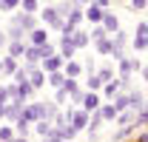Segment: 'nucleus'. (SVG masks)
<instances>
[{
  "label": "nucleus",
  "mask_w": 148,
  "mask_h": 142,
  "mask_svg": "<svg viewBox=\"0 0 148 142\" xmlns=\"http://www.w3.org/2000/svg\"><path fill=\"white\" fill-rule=\"evenodd\" d=\"M29 83H32V88H43V85H46V71L43 68H32L29 71Z\"/></svg>",
  "instance_id": "12"
},
{
  "label": "nucleus",
  "mask_w": 148,
  "mask_h": 142,
  "mask_svg": "<svg viewBox=\"0 0 148 142\" xmlns=\"http://www.w3.org/2000/svg\"><path fill=\"white\" fill-rule=\"evenodd\" d=\"M14 97H12V85H3L0 88V105H6V102H12Z\"/></svg>",
  "instance_id": "30"
},
{
  "label": "nucleus",
  "mask_w": 148,
  "mask_h": 142,
  "mask_svg": "<svg viewBox=\"0 0 148 142\" xmlns=\"http://www.w3.org/2000/svg\"><path fill=\"white\" fill-rule=\"evenodd\" d=\"M26 46L29 43H23V40H9V57H17V60H23V51H26Z\"/></svg>",
  "instance_id": "14"
},
{
  "label": "nucleus",
  "mask_w": 148,
  "mask_h": 142,
  "mask_svg": "<svg viewBox=\"0 0 148 142\" xmlns=\"http://www.w3.org/2000/svg\"><path fill=\"white\" fill-rule=\"evenodd\" d=\"M137 34H140V37H145V34H148V20L137 23Z\"/></svg>",
  "instance_id": "39"
},
{
  "label": "nucleus",
  "mask_w": 148,
  "mask_h": 142,
  "mask_svg": "<svg viewBox=\"0 0 148 142\" xmlns=\"http://www.w3.org/2000/svg\"><path fill=\"white\" fill-rule=\"evenodd\" d=\"M46 43H49V31H46V29L37 26L34 31H29V46H37V48H40V46H46Z\"/></svg>",
  "instance_id": "9"
},
{
  "label": "nucleus",
  "mask_w": 148,
  "mask_h": 142,
  "mask_svg": "<svg viewBox=\"0 0 148 142\" xmlns=\"http://www.w3.org/2000/svg\"><path fill=\"white\" fill-rule=\"evenodd\" d=\"M6 46H9V34L0 29V48H6Z\"/></svg>",
  "instance_id": "41"
},
{
  "label": "nucleus",
  "mask_w": 148,
  "mask_h": 142,
  "mask_svg": "<svg viewBox=\"0 0 148 142\" xmlns=\"http://www.w3.org/2000/svg\"><path fill=\"white\" fill-rule=\"evenodd\" d=\"M137 125H148V108H140L137 111Z\"/></svg>",
  "instance_id": "36"
},
{
  "label": "nucleus",
  "mask_w": 148,
  "mask_h": 142,
  "mask_svg": "<svg viewBox=\"0 0 148 142\" xmlns=\"http://www.w3.org/2000/svg\"><path fill=\"white\" fill-rule=\"evenodd\" d=\"M145 108H148V97H145Z\"/></svg>",
  "instance_id": "52"
},
{
  "label": "nucleus",
  "mask_w": 148,
  "mask_h": 142,
  "mask_svg": "<svg viewBox=\"0 0 148 142\" xmlns=\"http://www.w3.org/2000/svg\"><path fill=\"white\" fill-rule=\"evenodd\" d=\"M140 74H143V80H145V85H148V66H143V68H140Z\"/></svg>",
  "instance_id": "44"
},
{
  "label": "nucleus",
  "mask_w": 148,
  "mask_h": 142,
  "mask_svg": "<svg viewBox=\"0 0 148 142\" xmlns=\"http://www.w3.org/2000/svg\"><path fill=\"white\" fill-rule=\"evenodd\" d=\"M43 20H46L49 29H57V31H60V26H63V17L57 14L54 6H46V9H43Z\"/></svg>",
  "instance_id": "3"
},
{
  "label": "nucleus",
  "mask_w": 148,
  "mask_h": 142,
  "mask_svg": "<svg viewBox=\"0 0 148 142\" xmlns=\"http://www.w3.org/2000/svg\"><path fill=\"white\" fill-rule=\"evenodd\" d=\"M6 34H9V40H23V34H26V31H23V29H20L17 23H12V26H9V31H6Z\"/></svg>",
  "instance_id": "25"
},
{
  "label": "nucleus",
  "mask_w": 148,
  "mask_h": 142,
  "mask_svg": "<svg viewBox=\"0 0 148 142\" xmlns=\"http://www.w3.org/2000/svg\"><path fill=\"white\" fill-rule=\"evenodd\" d=\"M37 108H40V119H49V122L54 119L57 111H60V108H57V102H51V100H46V102H37Z\"/></svg>",
  "instance_id": "7"
},
{
  "label": "nucleus",
  "mask_w": 148,
  "mask_h": 142,
  "mask_svg": "<svg viewBox=\"0 0 148 142\" xmlns=\"http://www.w3.org/2000/svg\"><path fill=\"white\" fill-rule=\"evenodd\" d=\"M12 23H17L26 34L37 29V17H34V14H29V12H20V14H14V17H12Z\"/></svg>",
  "instance_id": "1"
},
{
  "label": "nucleus",
  "mask_w": 148,
  "mask_h": 142,
  "mask_svg": "<svg viewBox=\"0 0 148 142\" xmlns=\"http://www.w3.org/2000/svg\"><path fill=\"white\" fill-rule=\"evenodd\" d=\"M20 111H23V105H20L17 100L6 102V105H3V119H9V122H17V119H20Z\"/></svg>",
  "instance_id": "6"
},
{
  "label": "nucleus",
  "mask_w": 148,
  "mask_h": 142,
  "mask_svg": "<svg viewBox=\"0 0 148 142\" xmlns=\"http://www.w3.org/2000/svg\"><path fill=\"white\" fill-rule=\"evenodd\" d=\"M12 142H29V137H14Z\"/></svg>",
  "instance_id": "45"
},
{
  "label": "nucleus",
  "mask_w": 148,
  "mask_h": 142,
  "mask_svg": "<svg viewBox=\"0 0 148 142\" xmlns=\"http://www.w3.org/2000/svg\"><path fill=\"white\" fill-rule=\"evenodd\" d=\"M43 142H57V139H51V137H46V139H43Z\"/></svg>",
  "instance_id": "48"
},
{
  "label": "nucleus",
  "mask_w": 148,
  "mask_h": 142,
  "mask_svg": "<svg viewBox=\"0 0 148 142\" xmlns=\"http://www.w3.org/2000/svg\"><path fill=\"white\" fill-rule=\"evenodd\" d=\"M77 3H80V6H88V3H94V0H77Z\"/></svg>",
  "instance_id": "47"
},
{
  "label": "nucleus",
  "mask_w": 148,
  "mask_h": 142,
  "mask_svg": "<svg viewBox=\"0 0 148 142\" xmlns=\"http://www.w3.org/2000/svg\"><path fill=\"white\" fill-rule=\"evenodd\" d=\"M74 51L77 48H74V43H71V34H63V40H60V57L63 60H71Z\"/></svg>",
  "instance_id": "11"
},
{
  "label": "nucleus",
  "mask_w": 148,
  "mask_h": 142,
  "mask_svg": "<svg viewBox=\"0 0 148 142\" xmlns=\"http://www.w3.org/2000/svg\"><path fill=\"white\" fill-rule=\"evenodd\" d=\"M83 14H86V20H88V23H91V26H97V23H100V20H103V9H100V6H97V3H88V9H86V12H83Z\"/></svg>",
  "instance_id": "13"
},
{
  "label": "nucleus",
  "mask_w": 148,
  "mask_h": 142,
  "mask_svg": "<svg viewBox=\"0 0 148 142\" xmlns=\"http://www.w3.org/2000/svg\"><path fill=\"white\" fill-rule=\"evenodd\" d=\"M71 43H74V48H86L88 43H91V37H88V31H83V29H77L71 34Z\"/></svg>",
  "instance_id": "15"
},
{
  "label": "nucleus",
  "mask_w": 148,
  "mask_h": 142,
  "mask_svg": "<svg viewBox=\"0 0 148 142\" xmlns=\"http://www.w3.org/2000/svg\"><path fill=\"white\" fill-rule=\"evenodd\" d=\"M83 94H86V91H83V88H80V85H77V88H74V91H69V100H71L74 105H80V102H83Z\"/></svg>",
  "instance_id": "32"
},
{
  "label": "nucleus",
  "mask_w": 148,
  "mask_h": 142,
  "mask_svg": "<svg viewBox=\"0 0 148 142\" xmlns=\"http://www.w3.org/2000/svg\"><path fill=\"white\" fill-rule=\"evenodd\" d=\"M94 48H97V54H111L114 43H111V37H103V40H94Z\"/></svg>",
  "instance_id": "21"
},
{
  "label": "nucleus",
  "mask_w": 148,
  "mask_h": 142,
  "mask_svg": "<svg viewBox=\"0 0 148 142\" xmlns=\"http://www.w3.org/2000/svg\"><path fill=\"white\" fill-rule=\"evenodd\" d=\"M66 20H69V23H74V26H80V23H83V20H86V14H83V6H80V3H77V6H74L71 12H69V14H66Z\"/></svg>",
  "instance_id": "18"
},
{
  "label": "nucleus",
  "mask_w": 148,
  "mask_h": 142,
  "mask_svg": "<svg viewBox=\"0 0 148 142\" xmlns=\"http://www.w3.org/2000/svg\"><path fill=\"white\" fill-rule=\"evenodd\" d=\"M88 117H91V114H88L86 108H77V111H71V119H69V122H71L77 131H86V125H88Z\"/></svg>",
  "instance_id": "4"
},
{
  "label": "nucleus",
  "mask_w": 148,
  "mask_h": 142,
  "mask_svg": "<svg viewBox=\"0 0 148 142\" xmlns=\"http://www.w3.org/2000/svg\"><path fill=\"white\" fill-rule=\"evenodd\" d=\"M40 68L46 71V74H51V71H63V57H60V54L43 57V60H40Z\"/></svg>",
  "instance_id": "2"
},
{
  "label": "nucleus",
  "mask_w": 148,
  "mask_h": 142,
  "mask_svg": "<svg viewBox=\"0 0 148 142\" xmlns=\"http://www.w3.org/2000/svg\"><path fill=\"white\" fill-rule=\"evenodd\" d=\"M51 128H54V125L49 122V119H37V122H34V131L43 137V139H46V137H51Z\"/></svg>",
  "instance_id": "20"
},
{
  "label": "nucleus",
  "mask_w": 148,
  "mask_h": 142,
  "mask_svg": "<svg viewBox=\"0 0 148 142\" xmlns=\"http://www.w3.org/2000/svg\"><path fill=\"white\" fill-rule=\"evenodd\" d=\"M80 71H83V66H80V63H74V60H69V66H66L63 74H66V77H77Z\"/></svg>",
  "instance_id": "26"
},
{
  "label": "nucleus",
  "mask_w": 148,
  "mask_h": 142,
  "mask_svg": "<svg viewBox=\"0 0 148 142\" xmlns=\"http://www.w3.org/2000/svg\"><path fill=\"white\" fill-rule=\"evenodd\" d=\"M137 142H148V134H140V139Z\"/></svg>",
  "instance_id": "46"
},
{
  "label": "nucleus",
  "mask_w": 148,
  "mask_h": 142,
  "mask_svg": "<svg viewBox=\"0 0 148 142\" xmlns=\"http://www.w3.org/2000/svg\"><path fill=\"white\" fill-rule=\"evenodd\" d=\"M145 51H148V34H145Z\"/></svg>",
  "instance_id": "49"
},
{
  "label": "nucleus",
  "mask_w": 148,
  "mask_h": 142,
  "mask_svg": "<svg viewBox=\"0 0 148 142\" xmlns=\"http://www.w3.org/2000/svg\"><path fill=\"white\" fill-rule=\"evenodd\" d=\"M100 26L106 29V34H114V31H120V20L114 12H103V20H100Z\"/></svg>",
  "instance_id": "5"
},
{
  "label": "nucleus",
  "mask_w": 148,
  "mask_h": 142,
  "mask_svg": "<svg viewBox=\"0 0 148 142\" xmlns=\"http://www.w3.org/2000/svg\"><path fill=\"white\" fill-rule=\"evenodd\" d=\"M111 57H114V60H117V63H120V60H123V57H125V48H111Z\"/></svg>",
  "instance_id": "40"
},
{
  "label": "nucleus",
  "mask_w": 148,
  "mask_h": 142,
  "mask_svg": "<svg viewBox=\"0 0 148 142\" xmlns=\"http://www.w3.org/2000/svg\"><path fill=\"white\" fill-rule=\"evenodd\" d=\"M66 100H69V91H66V88H57V94H54V102L60 105V102H66Z\"/></svg>",
  "instance_id": "37"
},
{
  "label": "nucleus",
  "mask_w": 148,
  "mask_h": 142,
  "mask_svg": "<svg viewBox=\"0 0 148 142\" xmlns=\"http://www.w3.org/2000/svg\"><path fill=\"white\" fill-rule=\"evenodd\" d=\"M80 105L86 108L88 114H91V111H97V108H100V94H97V91H86V94H83V102H80Z\"/></svg>",
  "instance_id": "10"
},
{
  "label": "nucleus",
  "mask_w": 148,
  "mask_h": 142,
  "mask_svg": "<svg viewBox=\"0 0 148 142\" xmlns=\"http://www.w3.org/2000/svg\"><path fill=\"white\" fill-rule=\"evenodd\" d=\"M17 68H20L17 57H9V54H6V57H3V71H0V74H6V77H12V74H14Z\"/></svg>",
  "instance_id": "16"
},
{
  "label": "nucleus",
  "mask_w": 148,
  "mask_h": 142,
  "mask_svg": "<svg viewBox=\"0 0 148 142\" xmlns=\"http://www.w3.org/2000/svg\"><path fill=\"white\" fill-rule=\"evenodd\" d=\"M111 105L117 108V114H120V111H125V108H128V94H125V91H120V94L114 97V102H111Z\"/></svg>",
  "instance_id": "22"
},
{
  "label": "nucleus",
  "mask_w": 148,
  "mask_h": 142,
  "mask_svg": "<svg viewBox=\"0 0 148 142\" xmlns=\"http://www.w3.org/2000/svg\"><path fill=\"white\" fill-rule=\"evenodd\" d=\"M20 6H23V12H29V14H34L37 9H40V0H20Z\"/></svg>",
  "instance_id": "27"
},
{
  "label": "nucleus",
  "mask_w": 148,
  "mask_h": 142,
  "mask_svg": "<svg viewBox=\"0 0 148 142\" xmlns=\"http://www.w3.org/2000/svg\"><path fill=\"white\" fill-rule=\"evenodd\" d=\"M46 80H49V85H51V88H63L66 74H63V71H51V74H46Z\"/></svg>",
  "instance_id": "19"
},
{
  "label": "nucleus",
  "mask_w": 148,
  "mask_h": 142,
  "mask_svg": "<svg viewBox=\"0 0 148 142\" xmlns=\"http://www.w3.org/2000/svg\"><path fill=\"white\" fill-rule=\"evenodd\" d=\"M145 14H148V9H145Z\"/></svg>",
  "instance_id": "53"
},
{
  "label": "nucleus",
  "mask_w": 148,
  "mask_h": 142,
  "mask_svg": "<svg viewBox=\"0 0 148 142\" xmlns=\"http://www.w3.org/2000/svg\"><path fill=\"white\" fill-rule=\"evenodd\" d=\"M128 9H131V12H145L148 0H128Z\"/></svg>",
  "instance_id": "31"
},
{
  "label": "nucleus",
  "mask_w": 148,
  "mask_h": 142,
  "mask_svg": "<svg viewBox=\"0 0 148 142\" xmlns=\"http://www.w3.org/2000/svg\"><path fill=\"white\" fill-rule=\"evenodd\" d=\"M97 114H100L103 119H117V108L111 105V102H108V105H100V108H97Z\"/></svg>",
  "instance_id": "23"
},
{
  "label": "nucleus",
  "mask_w": 148,
  "mask_h": 142,
  "mask_svg": "<svg viewBox=\"0 0 148 142\" xmlns=\"http://www.w3.org/2000/svg\"><path fill=\"white\" fill-rule=\"evenodd\" d=\"M128 108H134V111L145 108V97H143L140 91H131V94H128Z\"/></svg>",
  "instance_id": "17"
},
{
  "label": "nucleus",
  "mask_w": 148,
  "mask_h": 142,
  "mask_svg": "<svg viewBox=\"0 0 148 142\" xmlns=\"http://www.w3.org/2000/svg\"><path fill=\"white\" fill-rule=\"evenodd\" d=\"M0 119H3V105H0Z\"/></svg>",
  "instance_id": "50"
},
{
  "label": "nucleus",
  "mask_w": 148,
  "mask_h": 142,
  "mask_svg": "<svg viewBox=\"0 0 148 142\" xmlns=\"http://www.w3.org/2000/svg\"><path fill=\"white\" fill-rule=\"evenodd\" d=\"M131 46H134V48H137V51H145V37H134V43H131Z\"/></svg>",
  "instance_id": "38"
},
{
  "label": "nucleus",
  "mask_w": 148,
  "mask_h": 142,
  "mask_svg": "<svg viewBox=\"0 0 148 142\" xmlns=\"http://www.w3.org/2000/svg\"><path fill=\"white\" fill-rule=\"evenodd\" d=\"M51 54H57V48L51 46V43H46V46H40V60H43V57H51Z\"/></svg>",
  "instance_id": "34"
},
{
  "label": "nucleus",
  "mask_w": 148,
  "mask_h": 142,
  "mask_svg": "<svg viewBox=\"0 0 148 142\" xmlns=\"http://www.w3.org/2000/svg\"><path fill=\"white\" fill-rule=\"evenodd\" d=\"M14 139V128H12V125H3V128H0V142H12Z\"/></svg>",
  "instance_id": "28"
},
{
  "label": "nucleus",
  "mask_w": 148,
  "mask_h": 142,
  "mask_svg": "<svg viewBox=\"0 0 148 142\" xmlns=\"http://www.w3.org/2000/svg\"><path fill=\"white\" fill-rule=\"evenodd\" d=\"M120 91H125V85H123V80H120V77H114V80H108V83H103V94L111 97V100H114Z\"/></svg>",
  "instance_id": "8"
},
{
  "label": "nucleus",
  "mask_w": 148,
  "mask_h": 142,
  "mask_svg": "<svg viewBox=\"0 0 148 142\" xmlns=\"http://www.w3.org/2000/svg\"><path fill=\"white\" fill-rule=\"evenodd\" d=\"M88 37H91V40H103V37H108V34H106V29H103V26L97 23V26H91V31H88Z\"/></svg>",
  "instance_id": "29"
},
{
  "label": "nucleus",
  "mask_w": 148,
  "mask_h": 142,
  "mask_svg": "<svg viewBox=\"0 0 148 142\" xmlns=\"http://www.w3.org/2000/svg\"><path fill=\"white\" fill-rule=\"evenodd\" d=\"M97 88H103V80H100L97 71H94V74H88V91H97Z\"/></svg>",
  "instance_id": "33"
},
{
  "label": "nucleus",
  "mask_w": 148,
  "mask_h": 142,
  "mask_svg": "<svg viewBox=\"0 0 148 142\" xmlns=\"http://www.w3.org/2000/svg\"><path fill=\"white\" fill-rule=\"evenodd\" d=\"M97 77H100L103 83H108V80H114V68H100V71H97Z\"/></svg>",
  "instance_id": "35"
},
{
  "label": "nucleus",
  "mask_w": 148,
  "mask_h": 142,
  "mask_svg": "<svg viewBox=\"0 0 148 142\" xmlns=\"http://www.w3.org/2000/svg\"><path fill=\"white\" fill-rule=\"evenodd\" d=\"M83 68H86V74H94V71H97V68H94V63H91V60H88V63H86Z\"/></svg>",
  "instance_id": "43"
},
{
  "label": "nucleus",
  "mask_w": 148,
  "mask_h": 142,
  "mask_svg": "<svg viewBox=\"0 0 148 142\" xmlns=\"http://www.w3.org/2000/svg\"><path fill=\"white\" fill-rule=\"evenodd\" d=\"M0 71H3V60H0Z\"/></svg>",
  "instance_id": "51"
},
{
  "label": "nucleus",
  "mask_w": 148,
  "mask_h": 142,
  "mask_svg": "<svg viewBox=\"0 0 148 142\" xmlns=\"http://www.w3.org/2000/svg\"><path fill=\"white\" fill-rule=\"evenodd\" d=\"M94 3H97V6L103 9V12H108V3H111V0H94Z\"/></svg>",
  "instance_id": "42"
},
{
  "label": "nucleus",
  "mask_w": 148,
  "mask_h": 142,
  "mask_svg": "<svg viewBox=\"0 0 148 142\" xmlns=\"http://www.w3.org/2000/svg\"><path fill=\"white\" fill-rule=\"evenodd\" d=\"M29 131H32V125H29L23 117H20L17 122H14V134H17V137H29Z\"/></svg>",
  "instance_id": "24"
}]
</instances>
